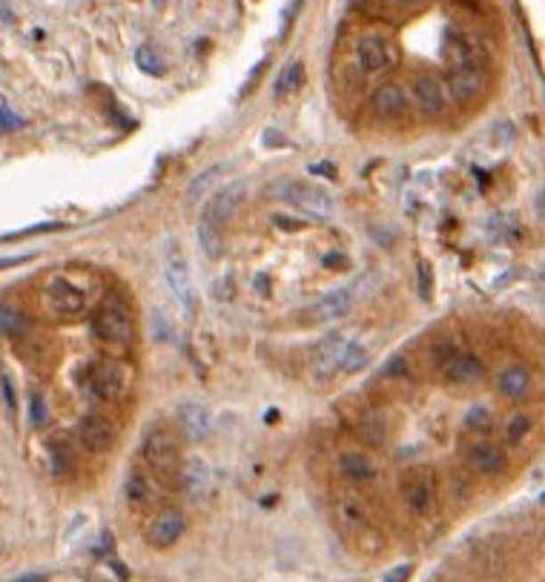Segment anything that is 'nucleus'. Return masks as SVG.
I'll use <instances>...</instances> for the list:
<instances>
[{
  "mask_svg": "<svg viewBox=\"0 0 545 582\" xmlns=\"http://www.w3.org/2000/svg\"><path fill=\"white\" fill-rule=\"evenodd\" d=\"M77 387L86 399H95V402H118L129 391V370L121 361L95 359L77 373Z\"/></svg>",
  "mask_w": 545,
  "mask_h": 582,
  "instance_id": "1",
  "label": "nucleus"
},
{
  "mask_svg": "<svg viewBox=\"0 0 545 582\" xmlns=\"http://www.w3.org/2000/svg\"><path fill=\"white\" fill-rule=\"evenodd\" d=\"M93 335L107 347H129L135 339V319L133 310H129L118 295H107L93 319Z\"/></svg>",
  "mask_w": 545,
  "mask_h": 582,
  "instance_id": "2",
  "label": "nucleus"
},
{
  "mask_svg": "<svg viewBox=\"0 0 545 582\" xmlns=\"http://www.w3.org/2000/svg\"><path fill=\"white\" fill-rule=\"evenodd\" d=\"M41 304L49 316H55L61 321H69V319H77L86 313V293L77 287L75 281L63 279V276H52L44 290H41Z\"/></svg>",
  "mask_w": 545,
  "mask_h": 582,
  "instance_id": "3",
  "label": "nucleus"
},
{
  "mask_svg": "<svg viewBox=\"0 0 545 582\" xmlns=\"http://www.w3.org/2000/svg\"><path fill=\"white\" fill-rule=\"evenodd\" d=\"M354 58L362 75H385L399 63V49L391 37H385L379 32H365L359 35V41L354 46Z\"/></svg>",
  "mask_w": 545,
  "mask_h": 582,
  "instance_id": "4",
  "label": "nucleus"
},
{
  "mask_svg": "<svg viewBox=\"0 0 545 582\" xmlns=\"http://www.w3.org/2000/svg\"><path fill=\"white\" fill-rule=\"evenodd\" d=\"M279 198H284L288 204H293L298 213H305L316 222H328L333 215V198L330 192H324L313 184H305V181H284L279 184Z\"/></svg>",
  "mask_w": 545,
  "mask_h": 582,
  "instance_id": "5",
  "label": "nucleus"
},
{
  "mask_svg": "<svg viewBox=\"0 0 545 582\" xmlns=\"http://www.w3.org/2000/svg\"><path fill=\"white\" fill-rule=\"evenodd\" d=\"M402 497L413 516H431L436 508V473L434 468H411L402 480Z\"/></svg>",
  "mask_w": 545,
  "mask_h": 582,
  "instance_id": "6",
  "label": "nucleus"
},
{
  "mask_svg": "<svg viewBox=\"0 0 545 582\" xmlns=\"http://www.w3.org/2000/svg\"><path fill=\"white\" fill-rule=\"evenodd\" d=\"M144 459L159 476H175L178 473V445H175V439L167 431H161V428L150 431L147 439H144Z\"/></svg>",
  "mask_w": 545,
  "mask_h": 582,
  "instance_id": "7",
  "label": "nucleus"
},
{
  "mask_svg": "<svg viewBox=\"0 0 545 582\" xmlns=\"http://www.w3.org/2000/svg\"><path fill=\"white\" fill-rule=\"evenodd\" d=\"M347 344H350V335L345 333H330L328 339H321L316 344L313 359H310V373L316 376V382H328L333 379V373H339Z\"/></svg>",
  "mask_w": 545,
  "mask_h": 582,
  "instance_id": "8",
  "label": "nucleus"
},
{
  "mask_svg": "<svg viewBox=\"0 0 545 582\" xmlns=\"http://www.w3.org/2000/svg\"><path fill=\"white\" fill-rule=\"evenodd\" d=\"M184 531H187V516L181 513L178 508H164L150 520L147 542L152 548L167 551V548H173L181 537H184Z\"/></svg>",
  "mask_w": 545,
  "mask_h": 582,
  "instance_id": "9",
  "label": "nucleus"
},
{
  "mask_svg": "<svg viewBox=\"0 0 545 582\" xmlns=\"http://www.w3.org/2000/svg\"><path fill=\"white\" fill-rule=\"evenodd\" d=\"M77 439H81V445L89 454H107V450H112L115 439H118V431H115L112 419L103 416V413H86L77 422Z\"/></svg>",
  "mask_w": 545,
  "mask_h": 582,
  "instance_id": "10",
  "label": "nucleus"
},
{
  "mask_svg": "<svg viewBox=\"0 0 545 582\" xmlns=\"http://www.w3.org/2000/svg\"><path fill=\"white\" fill-rule=\"evenodd\" d=\"M485 69L474 61H462L448 72V93L457 101H474L485 89Z\"/></svg>",
  "mask_w": 545,
  "mask_h": 582,
  "instance_id": "11",
  "label": "nucleus"
},
{
  "mask_svg": "<svg viewBox=\"0 0 545 582\" xmlns=\"http://www.w3.org/2000/svg\"><path fill=\"white\" fill-rule=\"evenodd\" d=\"M465 462H468V468L479 476H500L505 471V465H508L505 450L497 442H491V439H476V442H471L468 450H465Z\"/></svg>",
  "mask_w": 545,
  "mask_h": 582,
  "instance_id": "12",
  "label": "nucleus"
},
{
  "mask_svg": "<svg viewBox=\"0 0 545 582\" xmlns=\"http://www.w3.org/2000/svg\"><path fill=\"white\" fill-rule=\"evenodd\" d=\"M408 103H411L408 93L399 84H394V81L376 86L373 95H370V107H373V112L379 115L382 121L405 118V115H408Z\"/></svg>",
  "mask_w": 545,
  "mask_h": 582,
  "instance_id": "13",
  "label": "nucleus"
},
{
  "mask_svg": "<svg viewBox=\"0 0 545 582\" xmlns=\"http://www.w3.org/2000/svg\"><path fill=\"white\" fill-rule=\"evenodd\" d=\"M413 98H417L419 109L425 115H443L451 107V93H448V84L439 81L436 75H422L417 77L413 84Z\"/></svg>",
  "mask_w": 545,
  "mask_h": 582,
  "instance_id": "14",
  "label": "nucleus"
},
{
  "mask_svg": "<svg viewBox=\"0 0 545 582\" xmlns=\"http://www.w3.org/2000/svg\"><path fill=\"white\" fill-rule=\"evenodd\" d=\"M336 520H339V525L345 528L347 534H359V531H365L368 522H370V508H368V502L362 499L359 494H350V490H345V494L336 497Z\"/></svg>",
  "mask_w": 545,
  "mask_h": 582,
  "instance_id": "15",
  "label": "nucleus"
},
{
  "mask_svg": "<svg viewBox=\"0 0 545 582\" xmlns=\"http://www.w3.org/2000/svg\"><path fill=\"white\" fill-rule=\"evenodd\" d=\"M350 307H354V290L350 287L330 290L328 295H321V299L310 307V321H316V325H330V321L345 319L350 313Z\"/></svg>",
  "mask_w": 545,
  "mask_h": 582,
  "instance_id": "16",
  "label": "nucleus"
},
{
  "mask_svg": "<svg viewBox=\"0 0 545 582\" xmlns=\"http://www.w3.org/2000/svg\"><path fill=\"white\" fill-rule=\"evenodd\" d=\"M439 373H443L451 384H474V382H479L485 376V368L474 353L457 351L443 368H439Z\"/></svg>",
  "mask_w": 545,
  "mask_h": 582,
  "instance_id": "17",
  "label": "nucleus"
},
{
  "mask_svg": "<svg viewBox=\"0 0 545 582\" xmlns=\"http://www.w3.org/2000/svg\"><path fill=\"white\" fill-rule=\"evenodd\" d=\"M178 424L190 442H204L213 431V416L210 410L199 402H181L178 408Z\"/></svg>",
  "mask_w": 545,
  "mask_h": 582,
  "instance_id": "18",
  "label": "nucleus"
},
{
  "mask_svg": "<svg viewBox=\"0 0 545 582\" xmlns=\"http://www.w3.org/2000/svg\"><path fill=\"white\" fill-rule=\"evenodd\" d=\"M336 468L345 476L347 482L354 485H365V482H373L376 476H379V468H376V462L362 454V450H342L339 459H336Z\"/></svg>",
  "mask_w": 545,
  "mask_h": 582,
  "instance_id": "19",
  "label": "nucleus"
},
{
  "mask_svg": "<svg viewBox=\"0 0 545 582\" xmlns=\"http://www.w3.org/2000/svg\"><path fill=\"white\" fill-rule=\"evenodd\" d=\"M164 273H167V284H170L175 299L184 307H190V302H192V279H190V267L184 262V255L178 253V247H173L170 255H167Z\"/></svg>",
  "mask_w": 545,
  "mask_h": 582,
  "instance_id": "20",
  "label": "nucleus"
},
{
  "mask_svg": "<svg viewBox=\"0 0 545 582\" xmlns=\"http://www.w3.org/2000/svg\"><path fill=\"white\" fill-rule=\"evenodd\" d=\"M241 198H244L241 187H224V190H218L216 196H213V201L207 204V215H204V218H210L213 224L224 227L230 218L236 215Z\"/></svg>",
  "mask_w": 545,
  "mask_h": 582,
  "instance_id": "21",
  "label": "nucleus"
},
{
  "mask_svg": "<svg viewBox=\"0 0 545 582\" xmlns=\"http://www.w3.org/2000/svg\"><path fill=\"white\" fill-rule=\"evenodd\" d=\"M124 499L129 511H147L152 505V482L144 471H129L126 480H124Z\"/></svg>",
  "mask_w": 545,
  "mask_h": 582,
  "instance_id": "22",
  "label": "nucleus"
},
{
  "mask_svg": "<svg viewBox=\"0 0 545 582\" xmlns=\"http://www.w3.org/2000/svg\"><path fill=\"white\" fill-rule=\"evenodd\" d=\"M497 391L505 399H523L531 391V368L525 365H511L497 376Z\"/></svg>",
  "mask_w": 545,
  "mask_h": 582,
  "instance_id": "23",
  "label": "nucleus"
},
{
  "mask_svg": "<svg viewBox=\"0 0 545 582\" xmlns=\"http://www.w3.org/2000/svg\"><path fill=\"white\" fill-rule=\"evenodd\" d=\"M181 480H184V490L190 499H204V494L210 490V468L201 459H190L181 471Z\"/></svg>",
  "mask_w": 545,
  "mask_h": 582,
  "instance_id": "24",
  "label": "nucleus"
},
{
  "mask_svg": "<svg viewBox=\"0 0 545 582\" xmlns=\"http://www.w3.org/2000/svg\"><path fill=\"white\" fill-rule=\"evenodd\" d=\"M356 431H359V439L362 442H368V445H382L385 439H387V419H385V413L382 410H365L359 416L356 422Z\"/></svg>",
  "mask_w": 545,
  "mask_h": 582,
  "instance_id": "25",
  "label": "nucleus"
},
{
  "mask_svg": "<svg viewBox=\"0 0 545 582\" xmlns=\"http://www.w3.org/2000/svg\"><path fill=\"white\" fill-rule=\"evenodd\" d=\"M196 236H199V247L204 250L207 258H218V255L224 253L222 227L213 224L210 218H201V222H199V230H196Z\"/></svg>",
  "mask_w": 545,
  "mask_h": 582,
  "instance_id": "26",
  "label": "nucleus"
},
{
  "mask_svg": "<svg viewBox=\"0 0 545 582\" xmlns=\"http://www.w3.org/2000/svg\"><path fill=\"white\" fill-rule=\"evenodd\" d=\"M0 333H6V335L29 333V316L15 304H0Z\"/></svg>",
  "mask_w": 545,
  "mask_h": 582,
  "instance_id": "27",
  "label": "nucleus"
},
{
  "mask_svg": "<svg viewBox=\"0 0 545 582\" xmlns=\"http://www.w3.org/2000/svg\"><path fill=\"white\" fill-rule=\"evenodd\" d=\"M368 361H370V347L350 339L347 351H345V356H342L339 373H347V376H354V373H359V370L368 368Z\"/></svg>",
  "mask_w": 545,
  "mask_h": 582,
  "instance_id": "28",
  "label": "nucleus"
},
{
  "mask_svg": "<svg viewBox=\"0 0 545 582\" xmlns=\"http://www.w3.org/2000/svg\"><path fill=\"white\" fill-rule=\"evenodd\" d=\"M531 428H534V419L528 416V413H511L508 422H505V442L508 445H523Z\"/></svg>",
  "mask_w": 545,
  "mask_h": 582,
  "instance_id": "29",
  "label": "nucleus"
},
{
  "mask_svg": "<svg viewBox=\"0 0 545 582\" xmlns=\"http://www.w3.org/2000/svg\"><path fill=\"white\" fill-rule=\"evenodd\" d=\"M305 84V67L302 63H290L288 69L281 72V77L276 81V95L279 98H290V95H296L298 93V86Z\"/></svg>",
  "mask_w": 545,
  "mask_h": 582,
  "instance_id": "30",
  "label": "nucleus"
},
{
  "mask_svg": "<svg viewBox=\"0 0 545 582\" xmlns=\"http://www.w3.org/2000/svg\"><path fill=\"white\" fill-rule=\"evenodd\" d=\"M135 63H138V69L144 72V75H152V77H161L167 72V63L164 58L155 52L152 46H141L135 52Z\"/></svg>",
  "mask_w": 545,
  "mask_h": 582,
  "instance_id": "31",
  "label": "nucleus"
},
{
  "mask_svg": "<svg viewBox=\"0 0 545 582\" xmlns=\"http://www.w3.org/2000/svg\"><path fill=\"white\" fill-rule=\"evenodd\" d=\"M417 293H419L422 302L434 299V267L427 258H419L417 262Z\"/></svg>",
  "mask_w": 545,
  "mask_h": 582,
  "instance_id": "32",
  "label": "nucleus"
},
{
  "mask_svg": "<svg viewBox=\"0 0 545 582\" xmlns=\"http://www.w3.org/2000/svg\"><path fill=\"white\" fill-rule=\"evenodd\" d=\"M491 410L488 408H483V405H476V408H471L468 410V416H465V424H468L471 431H476V433H485V431H491Z\"/></svg>",
  "mask_w": 545,
  "mask_h": 582,
  "instance_id": "33",
  "label": "nucleus"
},
{
  "mask_svg": "<svg viewBox=\"0 0 545 582\" xmlns=\"http://www.w3.org/2000/svg\"><path fill=\"white\" fill-rule=\"evenodd\" d=\"M218 173H222V166H213V170L201 173V175H199L196 181H192V184H190V201H196V198L201 196V192H204V190L210 187L213 181L218 178Z\"/></svg>",
  "mask_w": 545,
  "mask_h": 582,
  "instance_id": "34",
  "label": "nucleus"
},
{
  "mask_svg": "<svg viewBox=\"0 0 545 582\" xmlns=\"http://www.w3.org/2000/svg\"><path fill=\"white\" fill-rule=\"evenodd\" d=\"M29 422H32V428H44L46 424V405L41 396L29 399Z\"/></svg>",
  "mask_w": 545,
  "mask_h": 582,
  "instance_id": "35",
  "label": "nucleus"
},
{
  "mask_svg": "<svg viewBox=\"0 0 545 582\" xmlns=\"http://www.w3.org/2000/svg\"><path fill=\"white\" fill-rule=\"evenodd\" d=\"M0 126H6V129H20L23 126V118L9 107L4 98H0Z\"/></svg>",
  "mask_w": 545,
  "mask_h": 582,
  "instance_id": "36",
  "label": "nucleus"
},
{
  "mask_svg": "<svg viewBox=\"0 0 545 582\" xmlns=\"http://www.w3.org/2000/svg\"><path fill=\"white\" fill-rule=\"evenodd\" d=\"M0 391H4V402H6V408H9V416H15V387H12V379L6 376H0Z\"/></svg>",
  "mask_w": 545,
  "mask_h": 582,
  "instance_id": "37",
  "label": "nucleus"
},
{
  "mask_svg": "<svg viewBox=\"0 0 545 582\" xmlns=\"http://www.w3.org/2000/svg\"><path fill=\"white\" fill-rule=\"evenodd\" d=\"M411 574V568L408 565H402V568H394V571H387L385 579H405Z\"/></svg>",
  "mask_w": 545,
  "mask_h": 582,
  "instance_id": "38",
  "label": "nucleus"
},
{
  "mask_svg": "<svg viewBox=\"0 0 545 582\" xmlns=\"http://www.w3.org/2000/svg\"><path fill=\"white\" fill-rule=\"evenodd\" d=\"M399 6H417V4H422V0H396Z\"/></svg>",
  "mask_w": 545,
  "mask_h": 582,
  "instance_id": "39",
  "label": "nucleus"
},
{
  "mask_svg": "<svg viewBox=\"0 0 545 582\" xmlns=\"http://www.w3.org/2000/svg\"><path fill=\"white\" fill-rule=\"evenodd\" d=\"M152 4H155V6H164V4H167V0H152Z\"/></svg>",
  "mask_w": 545,
  "mask_h": 582,
  "instance_id": "40",
  "label": "nucleus"
}]
</instances>
